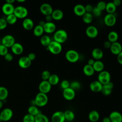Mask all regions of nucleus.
Returning a JSON list of instances; mask_svg holds the SVG:
<instances>
[{"label":"nucleus","instance_id":"obj_57","mask_svg":"<svg viewBox=\"0 0 122 122\" xmlns=\"http://www.w3.org/2000/svg\"><path fill=\"white\" fill-rule=\"evenodd\" d=\"M102 122H111L109 117H105L102 120Z\"/></svg>","mask_w":122,"mask_h":122},{"label":"nucleus","instance_id":"obj_18","mask_svg":"<svg viewBox=\"0 0 122 122\" xmlns=\"http://www.w3.org/2000/svg\"><path fill=\"white\" fill-rule=\"evenodd\" d=\"M111 122H122V115L117 111L111 112L109 116Z\"/></svg>","mask_w":122,"mask_h":122},{"label":"nucleus","instance_id":"obj_51","mask_svg":"<svg viewBox=\"0 0 122 122\" xmlns=\"http://www.w3.org/2000/svg\"><path fill=\"white\" fill-rule=\"evenodd\" d=\"M27 57H28V58L31 61L34 60L35 59V58H36V55H35V54L34 53L31 52V53H30L28 54V55Z\"/></svg>","mask_w":122,"mask_h":122},{"label":"nucleus","instance_id":"obj_33","mask_svg":"<svg viewBox=\"0 0 122 122\" xmlns=\"http://www.w3.org/2000/svg\"><path fill=\"white\" fill-rule=\"evenodd\" d=\"M116 10V7L112 2H109L106 3L105 10L109 14H113Z\"/></svg>","mask_w":122,"mask_h":122},{"label":"nucleus","instance_id":"obj_25","mask_svg":"<svg viewBox=\"0 0 122 122\" xmlns=\"http://www.w3.org/2000/svg\"><path fill=\"white\" fill-rule=\"evenodd\" d=\"M22 26L25 30H30L33 28V21L30 18H25L23 20Z\"/></svg>","mask_w":122,"mask_h":122},{"label":"nucleus","instance_id":"obj_12","mask_svg":"<svg viewBox=\"0 0 122 122\" xmlns=\"http://www.w3.org/2000/svg\"><path fill=\"white\" fill-rule=\"evenodd\" d=\"M62 94L65 99L68 101H71L73 100L75 96V92L69 87L63 90Z\"/></svg>","mask_w":122,"mask_h":122},{"label":"nucleus","instance_id":"obj_8","mask_svg":"<svg viewBox=\"0 0 122 122\" xmlns=\"http://www.w3.org/2000/svg\"><path fill=\"white\" fill-rule=\"evenodd\" d=\"M1 43V44L8 48L11 47V46L15 43V40L13 36L8 34L4 36L2 38Z\"/></svg>","mask_w":122,"mask_h":122},{"label":"nucleus","instance_id":"obj_11","mask_svg":"<svg viewBox=\"0 0 122 122\" xmlns=\"http://www.w3.org/2000/svg\"><path fill=\"white\" fill-rule=\"evenodd\" d=\"M116 21V18L114 14H106L104 18V22L108 26H113Z\"/></svg>","mask_w":122,"mask_h":122},{"label":"nucleus","instance_id":"obj_6","mask_svg":"<svg viewBox=\"0 0 122 122\" xmlns=\"http://www.w3.org/2000/svg\"><path fill=\"white\" fill-rule=\"evenodd\" d=\"M65 57L68 61L74 63L78 61L79 59V54L74 50H69L65 53Z\"/></svg>","mask_w":122,"mask_h":122},{"label":"nucleus","instance_id":"obj_21","mask_svg":"<svg viewBox=\"0 0 122 122\" xmlns=\"http://www.w3.org/2000/svg\"><path fill=\"white\" fill-rule=\"evenodd\" d=\"M102 85L98 81H92L90 85L91 90L94 92H101Z\"/></svg>","mask_w":122,"mask_h":122},{"label":"nucleus","instance_id":"obj_42","mask_svg":"<svg viewBox=\"0 0 122 122\" xmlns=\"http://www.w3.org/2000/svg\"><path fill=\"white\" fill-rule=\"evenodd\" d=\"M23 122H34V116L28 113L23 118Z\"/></svg>","mask_w":122,"mask_h":122},{"label":"nucleus","instance_id":"obj_47","mask_svg":"<svg viewBox=\"0 0 122 122\" xmlns=\"http://www.w3.org/2000/svg\"><path fill=\"white\" fill-rule=\"evenodd\" d=\"M70 84V83L68 81H67L66 80H64L61 81V88L63 90H64L68 88H69Z\"/></svg>","mask_w":122,"mask_h":122},{"label":"nucleus","instance_id":"obj_4","mask_svg":"<svg viewBox=\"0 0 122 122\" xmlns=\"http://www.w3.org/2000/svg\"><path fill=\"white\" fill-rule=\"evenodd\" d=\"M98 81L103 85L111 81V75L108 71H101L98 76Z\"/></svg>","mask_w":122,"mask_h":122},{"label":"nucleus","instance_id":"obj_54","mask_svg":"<svg viewBox=\"0 0 122 122\" xmlns=\"http://www.w3.org/2000/svg\"><path fill=\"white\" fill-rule=\"evenodd\" d=\"M112 2L116 7L119 6L121 3V1L120 0H114Z\"/></svg>","mask_w":122,"mask_h":122},{"label":"nucleus","instance_id":"obj_19","mask_svg":"<svg viewBox=\"0 0 122 122\" xmlns=\"http://www.w3.org/2000/svg\"><path fill=\"white\" fill-rule=\"evenodd\" d=\"M44 32L47 33H51L55 31L56 25L52 22H46L43 26Z\"/></svg>","mask_w":122,"mask_h":122},{"label":"nucleus","instance_id":"obj_46","mask_svg":"<svg viewBox=\"0 0 122 122\" xmlns=\"http://www.w3.org/2000/svg\"><path fill=\"white\" fill-rule=\"evenodd\" d=\"M7 24L8 23L6 20V19L0 18V30L5 29L7 26Z\"/></svg>","mask_w":122,"mask_h":122},{"label":"nucleus","instance_id":"obj_36","mask_svg":"<svg viewBox=\"0 0 122 122\" xmlns=\"http://www.w3.org/2000/svg\"><path fill=\"white\" fill-rule=\"evenodd\" d=\"M65 120L69 122L72 121L75 118L74 113L71 110H67L64 112Z\"/></svg>","mask_w":122,"mask_h":122},{"label":"nucleus","instance_id":"obj_43","mask_svg":"<svg viewBox=\"0 0 122 122\" xmlns=\"http://www.w3.org/2000/svg\"><path fill=\"white\" fill-rule=\"evenodd\" d=\"M51 73L49 71L45 70L42 71L41 74V77L43 81H48L51 76Z\"/></svg>","mask_w":122,"mask_h":122},{"label":"nucleus","instance_id":"obj_29","mask_svg":"<svg viewBox=\"0 0 122 122\" xmlns=\"http://www.w3.org/2000/svg\"><path fill=\"white\" fill-rule=\"evenodd\" d=\"M83 73L88 76H91L94 73V70L92 66L88 65V64H86L83 68Z\"/></svg>","mask_w":122,"mask_h":122},{"label":"nucleus","instance_id":"obj_30","mask_svg":"<svg viewBox=\"0 0 122 122\" xmlns=\"http://www.w3.org/2000/svg\"><path fill=\"white\" fill-rule=\"evenodd\" d=\"M28 112L29 114L33 116H35L39 113H41L36 105H30L28 108Z\"/></svg>","mask_w":122,"mask_h":122},{"label":"nucleus","instance_id":"obj_9","mask_svg":"<svg viewBox=\"0 0 122 122\" xmlns=\"http://www.w3.org/2000/svg\"><path fill=\"white\" fill-rule=\"evenodd\" d=\"M51 85L48 81H42L39 85V90L40 92L47 94L51 90Z\"/></svg>","mask_w":122,"mask_h":122},{"label":"nucleus","instance_id":"obj_52","mask_svg":"<svg viewBox=\"0 0 122 122\" xmlns=\"http://www.w3.org/2000/svg\"><path fill=\"white\" fill-rule=\"evenodd\" d=\"M117 59L118 62L122 65V51L117 55Z\"/></svg>","mask_w":122,"mask_h":122},{"label":"nucleus","instance_id":"obj_62","mask_svg":"<svg viewBox=\"0 0 122 122\" xmlns=\"http://www.w3.org/2000/svg\"></svg>","mask_w":122,"mask_h":122},{"label":"nucleus","instance_id":"obj_5","mask_svg":"<svg viewBox=\"0 0 122 122\" xmlns=\"http://www.w3.org/2000/svg\"><path fill=\"white\" fill-rule=\"evenodd\" d=\"M28 13L27 9L22 6H19L15 8L13 14L17 18L23 19L27 17Z\"/></svg>","mask_w":122,"mask_h":122},{"label":"nucleus","instance_id":"obj_31","mask_svg":"<svg viewBox=\"0 0 122 122\" xmlns=\"http://www.w3.org/2000/svg\"><path fill=\"white\" fill-rule=\"evenodd\" d=\"M34 122H49V120L46 115L41 113L34 116Z\"/></svg>","mask_w":122,"mask_h":122},{"label":"nucleus","instance_id":"obj_13","mask_svg":"<svg viewBox=\"0 0 122 122\" xmlns=\"http://www.w3.org/2000/svg\"><path fill=\"white\" fill-rule=\"evenodd\" d=\"M40 9L41 13L45 16L51 15L53 10L51 6L46 3L41 4Z\"/></svg>","mask_w":122,"mask_h":122},{"label":"nucleus","instance_id":"obj_32","mask_svg":"<svg viewBox=\"0 0 122 122\" xmlns=\"http://www.w3.org/2000/svg\"><path fill=\"white\" fill-rule=\"evenodd\" d=\"M9 92L8 89L3 86H0V100L3 101L8 96Z\"/></svg>","mask_w":122,"mask_h":122},{"label":"nucleus","instance_id":"obj_55","mask_svg":"<svg viewBox=\"0 0 122 122\" xmlns=\"http://www.w3.org/2000/svg\"><path fill=\"white\" fill-rule=\"evenodd\" d=\"M52 20V18L51 15L45 16V20L47 22H51V20Z\"/></svg>","mask_w":122,"mask_h":122},{"label":"nucleus","instance_id":"obj_37","mask_svg":"<svg viewBox=\"0 0 122 122\" xmlns=\"http://www.w3.org/2000/svg\"><path fill=\"white\" fill-rule=\"evenodd\" d=\"M33 34L35 36H36L37 37L41 36L44 32L43 27L40 25H38L36 26L33 29Z\"/></svg>","mask_w":122,"mask_h":122},{"label":"nucleus","instance_id":"obj_45","mask_svg":"<svg viewBox=\"0 0 122 122\" xmlns=\"http://www.w3.org/2000/svg\"><path fill=\"white\" fill-rule=\"evenodd\" d=\"M106 6V3L105 2L103 1H101L97 3L96 7L102 11V10H105Z\"/></svg>","mask_w":122,"mask_h":122},{"label":"nucleus","instance_id":"obj_20","mask_svg":"<svg viewBox=\"0 0 122 122\" xmlns=\"http://www.w3.org/2000/svg\"><path fill=\"white\" fill-rule=\"evenodd\" d=\"M113 88V84L112 82L110 81L108 83L102 85L101 92L103 95L107 96L111 93Z\"/></svg>","mask_w":122,"mask_h":122},{"label":"nucleus","instance_id":"obj_38","mask_svg":"<svg viewBox=\"0 0 122 122\" xmlns=\"http://www.w3.org/2000/svg\"><path fill=\"white\" fill-rule=\"evenodd\" d=\"M82 20L83 22L85 23L89 24L92 22L93 20V15L91 13L86 12L82 16Z\"/></svg>","mask_w":122,"mask_h":122},{"label":"nucleus","instance_id":"obj_35","mask_svg":"<svg viewBox=\"0 0 122 122\" xmlns=\"http://www.w3.org/2000/svg\"><path fill=\"white\" fill-rule=\"evenodd\" d=\"M59 80H60V78L57 74H52L51 75L48 81L50 83V84L52 86V85H55L57 84L59 82Z\"/></svg>","mask_w":122,"mask_h":122},{"label":"nucleus","instance_id":"obj_44","mask_svg":"<svg viewBox=\"0 0 122 122\" xmlns=\"http://www.w3.org/2000/svg\"><path fill=\"white\" fill-rule=\"evenodd\" d=\"M8 53V48L3 45L2 44L0 45V55L4 56Z\"/></svg>","mask_w":122,"mask_h":122},{"label":"nucleus","instance_id":"obj_28","mask_svg":"<svg viewBox=\"0 0 122 122\" xmlns=\"http://www.w3.org/2000/svg\"><path fill=\"white\" fill-rule=\"evenodd\" d=\"M92 67L94 71L100 72L101 71H103L104 65L102 61L100 60H97L95 61L94 64L92 65Z\"/></svg>","mask_w":122,"mask_h":122},{"label":"nucleus","instance_id":"obj_60","mask_svg":"<svg viewBox=\"0 0 122 122\" xmlns=\"http://www.w3.org/2000/svg\"><path fill=\"white\" fill-rule=\"evenodd\" d=\"M3 106V102L2 101L0 100V109H1L2 108Z\"/></svg>","mask_w":122,"mask_h":122},{"label":"nucleus","instance_id":"obj_10","mask_svg":"<svg viewBox=\"0 0 122 122\" xmlns=\"http://www.w3.org/2000/svg\"><path fill=\"white\" fill-rule=\"evenodd\" d=\"M52 122H64L65 121L64 112L57 111L53 113L51 118Z\"/></svg>","mask_w":122,"mask_h":122},{"label":"nucleus","instance_id":"obj_7","mask_svg":"<svg viewBox=\"0 0 122 122\" xmlns=\"http://www.w3.org/2000/svg\"><path fill=\"white\" fill-rule=\"evenodd\" d=\"M13 116V112L10 108H5L0 113L1 121L7 122L10 121Z\"/></svg>","mask_w":122,"mask_h":122},{"label":"nucleus","instance_id":"obj_3","mask_svg":"<svg viewBox=\"0 0 122 122\" xmlns=\"http://www.w3.org/2000/svg\"><path fill=\"white\" fill-rule=\"evenodd\" d=\"M48 50L53 54H59L62 50L61 44L54 41H51L48 46Z\"/></svg>","mask_w":122,"mask_h":122},{"label":"nucleus","instance_id":"obj_24","mask_svg":"<svg viewBox=\"0 0 122 122\" xmlns=\"http://www.w3.org/2000/svg\"><path fill=\"white\" fill-rule=\"evenodd\" d=\"M92 57L97 60H100L101 59L103 55V53L102 51L99 48H95L94 49L92 52Z\"/></svg>","mask_w":122,"mask_h":122},{"label":"nucleus","instance_id":"obj_41","mask_svg":"<svg viewBox=\"0 0 122 122\" xmlns=\"http://www.w3.org/2000/svg\"><path fill=\"white\" fill-rule=\"evenodd\" d=\"M70 87L74 91L77 90L81 88V84L79 81H73L70 83Z\"/></svg>","mask_w":122,"mask_h":122},{"label":"nucleus","instance_id":"obj_39","mask_svg":"<svg viewBox=\"0 0 122 122\" xmlns=\"http://www.w3.org/2000/svg\"><path fill=\"white\" fill-rule=\"evenodd\" d=\"M40 42L43 46L47 47L50 43V42H51V40L49 36L45 35H43L41 37L40 39Z\"/></svg>","mask_w":122,"mask_h":122},{"label":"nucleus","instance_id":"obj_23","mask_svg":"<svg viewBox=\"0 0 122 122\" xmlns=\"http://www.w3.org/2000/svg\"><path fill=\"white\" fill-rule=\"evenodd\" d=\"M11 51L13 53L16 55H20L23 51L22 45L18 42H15L11 47Z\"/></svg>","mask_w":122,"mask_h":122},{"label":"nucleus","instance_id":"obj_50","mask_svg":"<svg viewBox=\"0 0 122 122\" xmlns=\"http://www.w3.org/2000/svg\"><path fill=\"white\" fill-rule=\"evenodd\" d=\"M93 7L91 4H87L85 6V9L86 12L91 13V12H92V11L93 10Z\"/></svg>","mask_w":122,"mask_h":122},{"label":"nucleus","instance_id":"obj_59","mask_svg":"<svg viewBox=\"0 0 122 122\" xmlns=\"http://www.w3.org/2000/svg\"><path fill=\"white\" fill-rule=\"evenodd\" d=\"M45 23V22H44V21H43V20H41V21L40 22V24H39V25H41V26L43 27V26L44 25Z\"/></svg>","mask_w":122,"mask_h":122},{"label":"nucleus","instance_id":"obj_14","mask_svg":"<svg viewBox=\"0 0 122 122\" xmlns=\"http://www.w3.org/2000/svg\"><path fill=\"white\" fill-rule=\"evenodd\" d=\"M31 63V61L27 56H23L20 58L18 61L19 66L23 69H26L29 67Z\"/></svg>","mask_w":122,"mask_h":122},{"label":"nucleus","instance_id":"obj_17","mask_svg":"<svg viewBox=\"0 0 122 122\" xmlns=\"http://www.w3.org/2000/svg\"><path fill=\"white\" fill-rule=\"evenodd\" d=\"M86 35L91 38H95L98 34L97 28L94 26H89L86 29Z\"/></svg>","mask_w":122,"mask_h":122},{"label":"nucleus","instance_id":"obj_58","mask_svg":"<svg viewBox=\"0 0 122 122\" xmlns=\"http://www.w3.org/2000/svg\"><path fill=\"white\" fill-rule=\"evenodd\" d=\"M15 2V0H6V2L9 4H12Z\"/></svg>","mask_w":122,"mask_h":122},{"label":"nucleus","instance_id":"obj_15","mask_svg":"<svg viewBox=\"0 0 122 122\" xmlns=\"http://www.w3.org/2000/svg\"><path fill=\"white\" fill-rule=\"evenodd\" d=\"M110 49L112 54L117 55L122 51V45L117 41L112 43Z\"/></svg>","mask_w":122,"mask_h":122},{"label":"nucleus","instance_id":"obj_49","mask_svg":"<svg viewBox=\"0 0 122 122\" xmlns=\"http://www.w3.org/2000/svg\"><path fill=\"white\" fill-rule=\"evenodd\" d=\"M5 60L7 61H11L13 60V55L10 53H8L4 56Z\"/></svg>","mask_w":122,"mask_h":122},{"label":"nucleus","instance_id":"obj_1","mask_svg":"<svg viewBox=\"0 0 122 122\" xmlns=\"http://www.w3.org/2000/svg\"><path fill=\"white\" fill-rule=\"evenodd\" d=\"M34 101L36 106L43 107L47 104L48 98L46 94L40 92L36 95Z\"/></svg>","mask_w":122,"mask_h":122},{"label":"nucleus","instance_id":"obj_56","mask_svg":"<svg viewBox=\"0 0 122 122\" xmlns=\"http://www.w3.org/2000/svg\"><path fill=\"white\" fill-rule=\"evenodd\" d=\"M95 62V61L94 60V59H90L88 61V65H91V66H92L93 64H94Z\"/></svg>","mask_w":122,"mask_h":122},{"label":"nucleus","instance_id":"obj_22","mask_svg":"<svg viewBox=\"0 0 122 122\" xmlns=\"http://www.w3.org/2000/svg\"><path fill=\"white\" fill-rule=\"evenodd\" d=\"M74 13L78 16H82L85 13V6L81 4L76 5L73 8Z\"/></svg>","mask_w":122,"mask_h":122},{"label":"nucleus","instance_id":"obj_34","mask_svg":"<svg viewBox=\"0 0 122 122\" xmlns=\"http://www.w3.org/2000/svg\"><path fill=\"white\" fill-rule=\"evenodd\" d=\"M118 39V34L115 31H110L108 35V39L111 43L117 41Z\"/></svg>","mask_w":122,"mask_h":122},{"label":"nucleus","instance_id":"obj_53","mask_svg":"<svg viewBox=\"0 0 122 122\" xmlns=\"http://www.w3.org/2000/svg\"><path fill=\"white\" fill-rule=\"evenodd\" d=\"M111 44H112V43L110 41H105L104 42L103 46L105 48H106L107 49H108V48H110V47L111 46Z\"/></svg>","mask_w":122,"mask_h":122},{"label":"nucleus","instance_id":"obj_61","mask_svg":"<svg viewBox=\"0 0 122 122\" xmlns=\"http://www.w3.org/2000/svg\"><path fill=\"white\" fill-rule=\"evenodd\" d=\"M26 0H17V1L18 2H25Z\"/></svg>","mask_w":122,"mask_h":122},{"label":"nucleus","instance_id":"obj_26","mask_svg":"<svg viewBox=\"0 0 122 122\" xmlns=\"http://www.w3.org/2000/svg\"><path fill=\"white\" fill-rule=\"evenodd\" d=\"M89 120L92 122H97L100 118V114L96 110L91 111L88 115Z\"/></svg>","mask_w":122,"mask_h":122},{"label":"nucleus","instance_id":"obj_16","mask_svg":"<svg viewBox=\"0 0 122 122\" xmlns=\"http://www.w3.org/2000/svg\"><path fill=\"white\" fill-rule=\"evenodd\" d=\"M14 9L15 7L13 5V4H9L6 2L4 3L2 7V12L7 16L13 14Z\"/></svg>","mask_w":122,"mask_h":122},{"label":"nucleus","instance_id":"obj_48","mask_svg":"<svg viewBox=\"0 0 122 122\" xmlns=\"http://www.w3.org/2000/svg\"><path fill=\"white\" fill-rule=\"evenodd\" d=\"M92 12L93 13V15L96 17L100 16L102 14V11L100 10L99 9H98L96 7L93 8Z\"/></svg>","mask_w":122,"mask_h":122},{"label":"nucleus","instance_id":"obj_2","mask_svg":"<svg viewBox=\"0 0 122 122\" xmlns=\"http://www.w3.org/2000/svg\"><path fill=\"white\" fill-rule=\"evenodd\" d=\"M53 38L54 41L61 44L66 41L68 38V34L65 30H59L55 32Z\"/></svg>","mask_w":122,"mask_h":122},{"label":"nucleus","instance_id":"obj_40","mask_svg":"<svg viewBox=\"0 0 122 122\" xmlns=\"http://www.w3.org/2000/svg\"><path fill=\"white\" fill-rule=\"evenodd\" d=\"M17 20V18L13 13L7 16V17L6 19V20L7 23L10 25L15 24Z\"/></svg>","mask_w":122,"mask_h":122},{"label":"nucleus","instance_id":"obj_27","mask_svg":"<svg viewBox=\"0 0 122 122\" xmlns=\"http://www.w3.org/2000/svg\"><path fill=\"white\" fill-rule=\"evenodd\" d=\"M51 15L52 19L56 20H59L63 18V13L61 10L57 9L53 10Z\"/></svg>","mask_w":122,"mask_h":122}]
</instances>
